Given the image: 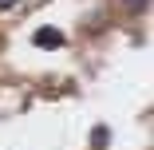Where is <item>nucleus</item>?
<instances>
[{
	"instance_id": "1",
	"label": "nucleus",
	"mask_w": 154,
	"mask_h": 150,
	"mask_svg": "<svg viewBox=\"0 0 154 150\" xmlns=\"http://www.w3.org/2000/svg\"><path fill=\"white\" fill-rule=\"evenodd\" d=\"M32 44H36V47H63V44H67V36L59 32V28H36Z\"/></svg>"
},
{
	"instance_id": "2",
	"label": "nucleus",
	"mask_w": 154,
	"mask_h": 150,
	"mask_svg": "<svg viewBox=\"0 0 154 150\" xmlns=\"http://www.w3.org/2000/svg\"><path fill=\"white\" fill-rule=\"evenodd\" d=\"M122 4V12H131V16H142L146 8H150V0H119Z\"/></svg>"
},
{
	"instance_id": "3",
	"label": "nucleus",
	"mask_w": 154,
	"mask_h": 150,
	"mask_svg": "<svg viewBox=\"0 0 154 150\" xmlns=\"http://www.w3.org/2000/svg\"><path fill=\"white\" fill-rule=\"evenodd\" d=\"M107 138H111V130H107V127H95V134H91L95 150H107Z\"/></svg>"
},
{
	"instance_id": "4",
	"label": "nucleus",
	"mask_w": 154,
	"mask_h": 150,
	"mask_svg": "<svg viewBox=\"0 0 154 150\" xmlns=\"http://www.w3.org/2000/svg\"><path fill=\"white\" fill-rule=\"evenodd\" d=\"M12 4H16V0H0V12H4V8H12Z\"/></svg>"
}]
</instances>
